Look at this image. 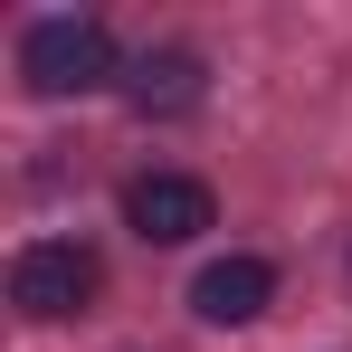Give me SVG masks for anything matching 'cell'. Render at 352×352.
I'll use <instances>...</instances> for the list:
<instances>
[{"label": "cell", "mask_w": 352, "mask_h": 352, "mask_svg": "<svg viewBox=\"0 0 352 352\" xmlns=\"http://www.w3.org/2000/svg\"><path fill=\"white\" fill-rule=\"evenodd\" d=\"M19 76H29V96H96V86L115 76V29L86 19V10L29 19V38H19Z\"/></svg>", "instance_id": "obj_1"}, {"label": "cell", "mask_w": 352, "mask_h": 352, "mask_svg": "<svg viewBox=\"0 0 352 352\" xmlns=\"http://www.w3.org/2000/svg\"><path fill=\"white\" fill-rule=\"evenodd\" d=\"M96 286H105V267H96L86 238H29V248L10 257V305H19L29 324H67V314H86Z\"/></svg>", "instance_id": "obj_2"}, {"label": "cell", "mask_w": 352, "mask_h": 352, "mask_svg": "<svg viewBox=\"0 0 352 352\" xmlns=\"http://www.w3.org/2000/svg\"><path fill=\"white\" fill-rule=\"evenodd\" d=\"M210 219H219V200H210V181H190V172H133L124 181V229L143 248H190Z\"/></svg>", "instance_id": "obj_3"}, {"label": "cell", "mask_w": 352, "mask_h": 352, "mask_svg": "<svg viewBox=\"0 0 352 352\" xmlns=\"http://www.w3.org/2000/svg\"><path fill=\"white\" fill-rule=\"evenodd\" d=\"M267 295H276V267H267V257H210V267L190 276V314H200V324H257Z\"/></svg>", "instance_id": "obj_4"}, {"label": "cell", "mask_w": 352, "mask_h": 352, "mask_svg": "<svg viewBox=\"0 0 352 352\" xmlns=\"http://www.w3.org/2000/svg\"><path fill=\"white\" fill-rule=\"evenodd\" d=\"M124 96H133L143 115H190V105H200V58H190V48H162V58H143L124 76Z\"/></svg>", "instance_id": "obj_5"}]
</instances>
